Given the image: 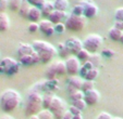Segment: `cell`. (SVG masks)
<instances>
[{
  "label": "cell",
  "instance_id": "cell-1",
  "mask_svg": "<svg viewBox=\"0 0 123 119\" xmlns=\"http://www.w3.org/2000/svg\"><path fill=\"white\" fill-rule=\"evenodd\" d=\"M34 89L35 91H31L28 93L27 101L24 107V113L28 117L37 115L43 109V95L39 93L42 91V83H38L36 87H34Z\"/></svg>",
  "mask_w": 123,
  "mask_h": 119
},
{
  "label": "cell",
  "instance_id": "cell-2",
  "mask_svg": "<svg viewBox=\"0 0 123 119\" xmlns=\"http://www.w3.org/2000/svg\"><path fill=\"white\" fill-rule=\"evenodd\" d=\"M22 96L14 89H7L0 95V107L5 113H11L20 106Z\"/></svg>",
  "mask_w": 123,
  "mask_h": 119
},
{
  "label": "cell",
  "instance_id": "cell-3",
  "mask_svg": "<svg viewBox=\"0 0 123 119\" xmlns=\"http://www.w3.org/2000/svg\"><path fill=\"white\" fill-rule=\"evenodd\" d=\"M32 46L34 47L35 51L37 52L40 59V63H44V64L51 62L52 59L58 54L56 47L47 41H44V40H35L32 43Z\"/></svg>",
  "mask_w": 123,
  "mask_h": 119
},
{
  "label": "cell",
  "instance_id": "cell-4",
  "mask_svg": "<svg viewBox=\"0 0 123 119\" xmlns=\"http://www.w3.org/2000/svg\"><path fill=\"white\" fill-rule=\"evenodd\" d=\"M67 74V67H65L64 61H54L48 66L46 70V78L48 80H55L59 76H64Z\"/></svg>",
  "mask_w": 123,
  "mask_h": 119
},
{
  "label": "cell",
  "instance_id": "cell-5",
  "mask_svg": "<svg viewBox=\"0 0 123 119\" xmlns=\"http://www.w3.org/2000/svg\"><path fill=\"white\" fill-rule=\"evenodd\" d=\"M104 43V39L98 34H89L83 40V48L89 53H97Z\"/></svg>",
  "mask_w": 123,
  "mask_h": 119
},
{
  "label": "cell",
  "instance_id": "cell-6",
  "mask_svg": "<svg viewBox=\"0 0 123 119\" xmlns=\"http://www.w3.org/2000/svg\"><path fill=\"white\" fill-rule=\"evenodd\" d=\"M65 27L70 32H81L84 29L86 25V17L85 16H79L74 14H69L67 20L64 21Z\"/></svg>",
  "mask_w": 123,
  "mask_h": 119
},
{
  "label": "cell",
  "instance_id": "cell-7",
  "mask_svg": "<svg viewBox=\"0 0 123 119\" xmlns=\"http://www.w3.org/2000/svg\"><path fill=\"white\" fill-rule=\"evenodd\" d=\"M52 114H54L55 119H62V117L64 116V114L67 113V104L61 97L55 95L54 101L51 103V106L49 108Z\"/></svg>",
  "mask_w": 123,
  "mask_h": 119
},
{
  "label": "cell",
  "instance_id": "cell-8",
  "mask_svg": "<svg viewBox=\"0 0 123 119\" xmlns=\"http://www.w3.org/2000/svg\"><path fill=\"white\" fill-rule=\"evenodd\" d=\"M0 64L3 67L5 74L8 76H13L20 70V63L19 61L12 59V57H3L0 60Z\"/></svg>",
  "mask_w": 123,
  "mask_h": 119
},
{
  "label": "cell",
  "instance_id": "cell-9",
  "mask_svg": "<svg viewBox=\"0 0 123 119\" xmlns=\"http://www.w3.org/2000/svg\"><path fill=\"white\" fill-rule=\"evenodd\" d=\"M65 67H67V74L71 77V76H77L81 69V61L74 55H71L64 61Z\"/></svg>",
  "mask_w": 123,
  "mask_h": 119
},
{
  "label": "cell",
  "instance_id": "cell-10",
  "mask_svg": "<svg viewBox=\"0 0 123 119\" xmlns=\"http://www.w3.org/2000/svg\"><path fill=\"white\" fill-rule=\"evenodd\" d=\"M65 47L68 48L70 54L76 56V54L83 49V41H81L76 37H70L67 39V41L64 42Z\"/></svg>",
  "mask_w": 123,
  "mask_h": 119
},
{
  "label": "cell",
  "instance_id": "cell-11",
  "mask_svg": "<svg viewBox=\"0 0 123 119\" xmlns=\"http://www.w3.org/2000/svg\"><path fill=\"white\" fill-rule=\"evenodd\" d=\"M82 5L84 7V14L86 18H93L97 15L98 13V7L93 0H82L80 1Z\"/></svg>",
  "mask_w": 123,
  "mask_h": 119
},
{
  "label": "cell",
  "instance_id": "cell-12",
  "mask_svg": "<svg viewBox=\"0 0 123 119\" xmlns=\"http://www.w3.org/2000/svg\"><path fill=\"white\" fill-rule=\"evenodd\" d=\"M39 32H43L45 36L50 37L55 34V25L49 21L48 18H45V20H42L39 22Z\"/></svg>",
  "mask_w": 123,
  "mask_h": 119
},
{
  "label": "cell",
  "instance_id": "cell-13",
  "mask_svg": "<svg viewBox=\"0 0 123 119\" xmlns=\"http://www.w3.org/2000/svg\"><path fill=\"white\" fill-rule=\"evenodd\" d=\"M99 100H100V93L96 89H93L91 91H87L84 93V101L89 106L97 104L99 102Z\"/></svg>",
  "mask_w": 123,
  "mask_h": 119
},
{
  "label": "cell",
  "instance_id": "cell-14",
  "mask_svg": "<svg viewBox=\"0 0 123 119\" xmlns=\"http://www.w3.org/2000/svg\"><path fill=\"white\" fill-rule=\"evenodd\" d=\"M19 63L21 65H23V66H32V65L40 63V59H39V56H38L37 52H35L34 54L19 57Z\"/></svg>",
  "mask_w": 123,
  "mask_h": 119
},
{
  "label": "cell",
  "instance_id": "cell-15",
  "mask_svg": "<svg viewBox=\"0 0 123 119\" xmlns=\"http://www.w3.org/2000/svg\"><path fill=\"white\" fill-rule=\"evenodd\" d=\"M67 17H68L67 11H59V10H55V11L49 15L48 20L54 24V25H56V24L62 23L63 21H65Z\"/></svg>",
  "mask_w": 123,
  "mask_h": 119
},
{
  "label": "cell",
  "instance_id": "cell-16",
  "mask_svg": "<svg viewBox=\"0 0 123 119\" xmlns=\"http://www.w3.org/2000/svg\"><path fill=\"white\" fill-rule=\"evenodd\" d=\"M35 52H36V51H35L34 47H33L32 44H30V43H20L19 47H18V50H16L18 57L34 54Z\"/></svg>",
  "mask_w": 123,
  "mask_h": 119
},
{
  "label": "cell",
  "instance_id": "cell-17",
  "mask_svg": "<svg viewBox=\"0 0 123 119\" xmlns=\"http://www.w3.org/2000/svg\"><path fill=\"white\" fill-rule=\"evenodd\" d=\"M42 11H40L39 8H36V7H31L30 12L27 14V20L31 22V23H39L42 20Z\"/></svg>",
  "mask_w": 123,
  "mask_h": 119
},
{
  "label": "cell",
  "instance_id": "cell-18",
  "mask_svg": "<svg viewBox=\"0 0 123 119\" xmlns=\"http://www.w3.org/2000/svg\"><path fill=\"white\" fill-rule=\"evenodd\" d=\"M10 28V17L7 13H0V32H5Z\"/></svg>",
  "mask_w": 123,
  "mask_h": 119
},
{
  "label": "cell",
  "instance_id": "cell-19",
  "mask_svg": "<svg viewBox=\"0 0 123 119\" xmlns=\"http://www.w3.org/2000/svg\"><path fill=\"white\" fill-rule=\"evenodd\" d=\"M40 11H42L43 16H45V17L48 18L49 15H50V14L55 11L54 1H49V0H47L46 2L44 3V5L40 8Z\"/></svg>",
  "mask_w": 123,
  "mask_h": 119
},
{
  "label": "cell",
  "instance_id": "cell-20",
  "mask_svg": "<svg viewBox=\"0 0 123 119\" xmlns=\"http://www.w3.org/2000/svg\"><path fill=\"white\" fill-rule=\"evenodd\" d=\"M83 78L81 76H71L69 78V83L68 86H71V87L75 88L77 90L82 89V85H83Z\"/></svg>",
  "mask_w": 123,
  "mask_h": 119
},
{
  "label": "cell",
  "instance_id": "cell-21",
  "mask_svg": "<svg viewBox=\"0 0 123 119\" xmlns=\"http://www.w3.org/2000/svg\"><path fill=\"white\" fill-rule=\"evenodd\" d=\"M108 36H109V38L111 39L112 41H120L121 36H122V30L112 26L109 29V32H108Z\"/></svg>",
  "mask_w": 123,
  "mask_h": 119
},
{
  "label": "cell",
  "instance_id": "cell-22",
  "mask_svg": "<svg viewBox=\"0 0 123 119\" xmlns=\"http://www.w3.org/2000/svg\"><path fill=\"white\" fill-rule=\"evenodd\" d=\"M54 5H55V10L67 11L70 7V3L69 0H54Z\"/></svg>",
  "mask_w": 123,
  "mask_h": 119
},
{
  "label": "cell",
  "instance_id": "cell-23",
  "mask_svg": "<svg viewBox=\"0 0 123 119\" xmlns=\"http://www.w3.org/2000/svg\"><path fill=\"white\" fill-rule=\"evenodd\" d=\"M55 95L52 93H45L43 95V109H49L54 101Z\"/></svg>",
  "mask_w": 123,
  "mask_h": 119
},
{
  "label": "cell",
  "instance_id": "cell-24",
  "mask_svg": "<svg viewBox=\"0 0 123 119\" xmlns=\"http://www.w3.org/2000/svg\"><path fill=\"white\" fill-rule=\"evenodd\" d=\"M31 7H32V5H31L26 0H23L22 5H21V8H20V10H19L20 16H22V17H24V18L27 17V14H28V12H30Z\"/></svg>",
  "mask_w": 123,
  "mask_h": 119
},
{
  "label": "cell",
  "instance_id": "cell-25",
  "mask_svg": "<svg viewBox=\"0 0 123 119\" xmlns=\"http://www.w3.org/2000/svg\"><path fill=\"white\" fill-rule=\"evenodd\" d=\"M23 0H8V8L13 12H19Z\"/></svg>",
  "mask_w": 123,
  "mask_h": 119
},
{
  "label": "cell",
  "instance_id": "cell-26",
  "mask_svg": "<svg viewBox=\"0 0 123 119\" xmlns=\"http://www.w3.org/2000/svg\"><path fill=\"white\" fill-rule=\"evenodd\" d=\"M57 51H58V54L60 57H70L71 56V54H70L69 50H68V48L65 47L64 42H60V43L58 44V48H57Z\"/></svg>",
  "mask_w": 123,
  "mask_h": 119
},
{
  "label": "cell",
  "instance_id": "cell-27",
  "mask_svg": "<svg viewBox=\"0 0 123 119\" xmlns=\"http://www.w3.org/2000/svg\"><path fill=\"white\" fill-rule=\"evenodd\" d=\"M98 76H99V70H98V68L94 67V68L89 69V70L87 71V74L85 75L84 79H85V80H92V81H94L95 79H97Z\"/></svg>",
  "mask_w": 123,
  "mask_h": 119
},
{
  "label": "cell",
  "instance_id": "cell-28",
  "mask_svg": "<svg viewBox=\"0 0 123 119\" xmlns=\"http://www.w3.org/2000/svg\"><path fill=\"white\" fill-rule=\"evenodd\" d=\"M91 54L92 53H89L88 51L86 50V49H82L81 51H80L79 53L76 54V57L81 61V62H88V60H89V57H91Z\"/></svg>",
  "mask_w": 123,
  "mask_h": 119
},
{
  "label": "cell",
  "instance_id": "cell-29",
  "mask_svg": "<svg viewBox=\"0 0 123 119\" xmlns=\"http://www.w3.org/2000/svg\"><path fill=\"white\" fill-rule=\"evenodd\" d=\"M88 62H91L92 64H93V66L97 68V67L101 64V55L98 54V53H92Z\"/></svg>",
  "mask_w": 123,
  "mask_h": 119
},
{
  "label": "cell",
  "instance_id": "cell-30",
  "mask_svg": "<svg viewBox=\"0 0 123 119\" xmlns=\"http://www.w3.org/2000/svg\"><path fill=\"white\" fill-rule=\"evenodd\" d=\"M93 89H95V83H94V81H92V80H85L84 79V81H83V85H82V91L85 93V92H87V91H91V90H93Z\"/></svg>",
  "mask_w": 123,
  "mask_h": 119
},
{
  "label": "cell",
  "instance_id": "cell-31",
  "mask_svg": "<svg viewBox=\"0 0 123 119\" xmlns=\"http://www.w3.org/2000/svg\"><path fill=\"white\" fill-rule=\"evenodd\" d=\"M37 116L39 117L40 119H55L54 114H52L49 109H42L37 114Z\"/></svg>",
  "mask_w": 123,
  "mask_h": 119
},
{
  "label": "cell",
  "instance_id": "cell-32",
  "mask_svg": "<svg viewBox=\"0 0 123 119\" xmlns=\"http://www.w3.org/2000/svg\"><path fill=\"white\" fill-rule=\"evenodd\" d=\"M71 13L74 14V15H79V16H84V7L81 5V3H76V5H74V7L72 8V11H71Z\"/></svg>",
  "mask_w": 123,
  "mask_h": 119
},
{
  "label": "cell",
  "instance_id": "cell-33",
  "mask_svg": "<svg viewBox=\"0 0 123 119\" xmlns=\"http://www.w3.org/2000/svg\"><path fill=\"white\" fill-rule=\"evenodd\" d=\"M71 105L75 106V107L79 108L81 112H83V110L86 108L87 104H86V102L84 101V100H79V101H73V102H71Z\"/></svg>",
  "mask_w": 123,
  "mask_h": 119
},
{
  "label": "cell",
  "instance_id": "cell-34",
  "mask_svg": "<svg viewBox=\"0 0 123 119\" xmlns=\"http://www.w3.org/2000/svg\"><path fill=\"white\" fill-rule=\"evenodd\" d=\"M70 100L71 101H79V100H84V92L82 91V90H79V91H76L75 93L71 94L70 95Z\"/></svg>",
  "mask_w": 123,
  "mask_h": 119
},
{
  "label": "cell",
  "instance_id": "cell-35",
  "mask_svg": "<svg viewBox=\"0 0 123 119\" xmlns=\"http://www.w3.org/2000/svg\"><path fill=\"white\" fill-rule=\"evenodd\" d=\"M27 30L30 34H35L39 32V23H30V25L27 26Z\"/></svg>",
  "mask_w": 123,
  "mask_h": 119
},
{
  "label": "cell",
  "instance_id": "cell-36",
  "mask_svg": "<svg viewBox=\"0 0 123 119\" xmlns=\"http://www.w3.org/2000/svg\"><path fill=\"white\" fill-rule=\"evenodd\" d=\"M26 1H27L32 7H36V8H39L40 9L47 0H26Z\"/></svg>",
  "mask_w": 123,
  "mask_h": 119
},
{
  "label": "cell",
  "instance_id": "cell-37",
  "mask_svg": "<svg viewBox=\"0 0 123 119\" xmlns=\"http://www.w3.org/2000/svg\"><path fill=\"white\" fill-rule=\"evenodd\" d=\"M114 20L123 22V8H118L114 11Z\"/></svg>",
  "mask_w": 123,
  "mask_h": 119
},
{
  "label": "cell",
  "instance_id": "cell-38",
  "mask_svg": "<svg viewBox=\"0 0 123 119\" xmlns=\"http://www.w3.org/2000/svg\"><path fill=\"white\" fill-rule=\"evenodd\" d=\"M67 27H65V24L64 23H59L55 25V32H58V34H63L65 32Z\"/></svg>",
  "mask_w": 123,
  "mask_h": 119
},
{
  "label": "cell",
  "instance_id": "cell-39",
  "mask_svg": "<svg viewBox=\"0 0 123 119\" xmlns=\"http://www.w3.org/2000/svg\"><path fill=\"white\" fill-rule=\"evenodd\" d=\"M96 119H113V117L109 114V113H106V112H102L100 113L99 115L97 116Z\"/></svg>",
  "mask_w": 123,
  "mask_h": 119
},
{
  "label": "cell",
  "instance_id": "cell-40",
  "mask_svg": "<svg viewBox=\"0 0 123 119\" xmlns=\"http://www.w3.org/2000/svg\"><path fill=\"white\" fill-rule=\"evenodd\" d=\"M8 8V0H0V13H5Z\"/></svg>",
  "mask_w": 123,
  "mask_h": 119
},
{
  "label": "cell",
  "instance_id": "cell-41",
  "mask_svg": "<svg viewBox=\"0 0 123 119\" xmlns=\"http://www.w3.org/2000/svg\"><path fill=\"white\" fill-rule=\"evenodd\" d=\"M68 110H69V112L71 113V114H72L73 116H75V115H80V114H82V112H81V110H80L79 108H76V107H75V106H73V105H71V106H70V108H69V109H68Z\"/></svg>",
  "mask_w": 123,
  "mask_h": 119
},
{
  "label": "cell",
  "instance_id": "cell-42",
  "mask_svg": "<svg viewBox=\"0 0 123 119\" xmlns=\"http://www.w3.org/2000/svg\"><path fill=\"white\" fill-rule=\"evenodd\" d=\"M102 55H105L106 57H111L112 55H114V52L110 49H104L102 50Z\"/></svg>",
  "mask_w": 123,
  "mask_h": 119
},
{
  "label": "cell",
  "instance_id": "cell-43",
  "mask_svg": "<svg viewBox=\"0 0 123 119\" xmlns=\"http://www.w3.org/2000/svg\"><path fill=\"white\" fill-rule=\"evenodd\" d=\"M113 27L118 28V29H120V30H122V32H123V22H121V21H116V20H114Z\"/></svg>",
  "mask_w": 123,
  "mask_h": 119
},
{
  "label": "cell",
  "instance_id": "cell-44",
  "mask_svg": "<svg viewBox=\"0 0 123 119\" xmlns=\"http://www.w3.org/2000/svg\"><path fill=\"white\" fill-rule=\"evenodd\" d=\"M62 119H73V115L71 114L69 110H67V113H65L64 116L62 117Z\"/></svg>",
  "mask_w": 123,
  "mask_h": 119
},
{
  "label": "cell",
  "instance_id": "cell-45",
  "mask_svg": "<svg viewBox=\"0 0 123 119\" xmlns=\"http://www.w3.org/2000/svg\"><path fill=\"white\" fill-rule=\"evenodd\" d=\"M0 119H13L10 115H5V116H2V117H0Z\"/></svg>",
  "mask_w": 123,
  "mask_h": 119
},
{
  "label": "cell",
  "instance_id": "cell-46",
  "mask_svg": "<svg viewBox=\"0 0 123 119\" xmlns=\"http://www.w3.org/2000/svg\"><path fill=\"white\" fill-rule=\"evenodd\" d=\"M73 119H83V116H82V114L75 115V116H73Z\"/></svg>",
  "mask_w": 123,
  "mask_h": 119
},
{
  "label": "cell",
  "instance_id": "cell-47",
  "mask_svg": "<svg viewBox=\"0 0 123 119\" xmlns=\"http://www.w3.org/2000/svg\"><path fill=\"white\" fill-rule=\"evenodd\" d=\"M30 119H40V118L37 116V115H34V116H31Z\"/></svg>",
  "mask_w": 123,
  "mask_h": 119
},
{
  "label": "cell",
  "instance_id": "cell-48",
  "mask_svg": "<svg viewBox=\"0 0 123 119\" xmlns=\"http://www.w3.org/2000/svg\"><path fill=\"white\" fill-rule=\"evenodd\" d=\"M0 74H5V70H3V67L0 64Z\"/></svg>",
  "mask_w": 123,
  "mask_h": 119
},
{
  "label": "cell",
  "instance_id": "cell-49",
  "mask_svg": "<svg viewBox=\"0 0 123 119\" xmlns=\"http://www.w3.org/2000/svg\"><path fill=\"white\" fill-rule=\"evenodd\" d=\"M121 42H122V44H123V32H122V36H121V40H120Z\"/></svg>",
  "mask_w": 123,
  "mask_h": 119
},
{
  "label": "cell",
  "instance_id": "cell-50",
  "mask_svg": "<svg viewBox=\"0 0 123 119\" xmlns=\"http://www.w3.org/2000/svg\"><path fill=\"white\" fill-rule=\"evenodd\" d=\"M113 119H122V118H121V117H114Z\"/></svg>",
  "mask_w": 123,
  "mask_h": 119
}]
</instances>
